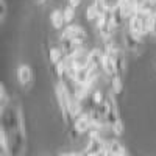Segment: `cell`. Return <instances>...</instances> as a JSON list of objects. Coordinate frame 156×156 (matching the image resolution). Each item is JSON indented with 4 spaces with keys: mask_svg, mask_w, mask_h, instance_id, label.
Returning <instances> with one entry per match:
<instances>
[{
    "mask_svg": "<svg viewBox=\"0 0 156 156\" xmlns=\"http://www.w3.org/2000/svg\"><path fill=\"white\" fill-rule=\"evenodd\" d=\"M111 92L114 95H120L123 92V80H122V76L119 75H115L112 76V81H111Z\"/></svg>",
    "mask_w": 156,
    "mask_h": 156,
    "instance_id": "obj_18",
    "label": "cell"
},
{
    "mask_svg": "<svg viewBox=\"0 0 156 156\" xmlns=\"http://www.w3.org/2000/svg\"><path fill=\"white\" fill-rule=\"evenodd\" d=\"M9 105V95H8V90L5 87V84H0V111L6 109Z\"/></svg>",
    "mask_w": 156,
    "mask_h": 156,
    "instance_id": "obj_19",
    "label": "cell"
},
{
    "mask_svg": "<svg viewBox=\"0 0 156 156\" xmlns=\"http://www.w3.org/2000/svg\"><path fill=\"white\" fill-rule=\"evenodd\" d=\"M62 33H66L72 41L78 45V47H81L86 44L87 41V33L84 31L83 27H80V25H75V23H69L66 28L62 30Z\"/></svg>",
    "mask_w": 156,
    "mask_h": 156,
    "instance_id": "obj_4",
    "label": "cell"
},
{
    "mask_svg": "<svg viewBox=\"0 0 156 156\" xmlns=\"http://www.w3.org/2000/svg\"><path fill=\"white\" fill-rule=\"evenodd\" d=\"M56 100H58V105H59V109H61V114H62V120L66 122L67 125H70L72 122V114H70V101H72V94L67 87V83L64 80H59L56 83Z\"/></svg>",
    "mask_w": 156,
    "mask_h": 156,
    "instance_id": "obj_2",
    "label": "cell"
},
{
    "mask_svg": "<svg viewBox=\"0 0 156 156\" xmlns=\"http://www.w3.org/2000/svg\"><path fill=\"white\" fill-rule=\"evenodd\" d=\"M81 2H83V0H69V5L73 6V8H78L81 5Z\"/></svg>",
    "mask_w": 156,
    "mask_h": 156,
    "instance_id": "obj_24",
    "label": "cell"
},
{
    "mask_svg": "<svg viewBox=\"0 0 156 156\" xmlns=\"http://www.w3.org/2000/svg\"><path fill=\"white\" fill-rule=\"evenodd\" d=\"M86 19L87 20H97L98 19V16H100V12H98V9H97V6L92 3V5H89L87 8H86Z\"/></svg>",
    "mask_w": 156,
    "mask_h": 156,
    "instance_id": "obj_21",
    "label": "cell"
},
{
    "mask_svg": "<svg viewBox=\"0 0 156 156\" xmlns=\"http://www.w3.org/2000/svg\"><path fill=\"white\" fill-rule=\"evenodd\" d=\"M75 9H76V8H73V6H70V5H67L66 8L62 9L64 19H66V23H72V20L75 19Z\"/></svg>",
    "mask_w": 156,
    "mask_h": 156,
    "instance_id": "obj_22",
    "label": "cell"
},
{
    "mask_svg": "<svg viewBox=\"0 0 156 156\" xmlns=\"http://www.w3.org/2000/svg\"><path fill=\"white\" fill-rule=\"evenodd\" d=\"M17 81L22 87H28L31 83H33V70L28 64H20L17 67Z\"/></svg>",
    "mask_w": 156,
    "mask_h": 156,
    "instance_id": "obj_8",
    "label": "cell"
},
{
    "mask_svg": "<svg viewBox=\"0 0 156 156\" xmlns=\"http://www.w3.org/2000/svg\"><path fill=\"white\" fill-rule=\"evenodd\" d=\"M92 119H90L89 112H83L81 115H78L75 119V123H73V129L80 134H84V133H89L92 129Z\"/></svg>",
    "mask_w": 156,
    "mask_h": 156,
    "instance_id": "obj_7",
    "label": "cell"
},
{
    "mask_svg": "<svg viewBox=\"0 0 156 156\" xmlns=\"http://www.w3.org/2000/svg\"><path fill=\"white\" fill-rule=\"evenodd\" d=\"M55 70H56V75L61 78V80L69 78V72H70V61H69V58L66 56L62 61L55 64Z\"/></svg>",
    "mask_w": 156,
    "mask_h": 156,
    "instance_id": "obj_13",
    "label": "cell"
},
{
    "mask_svg": "<svg viewBox=\"0 0 156 156\" xmlns=\"http://www.w3.org/2000/svg\"><path fill=\"white\" fill-rule=\"evenodd\" d=\"M117 2H119V0H109V5H115Z\"/></svg>",
    "mask_w": 156,
    "mask_h": 156,
    "instance_id": "obj_27",
    "label": "cell"
},
{
    "mask_svg": "<svg viewBox=\"0 0 156 156\" xmlns=\"http://www.w3.org/2000/svg\"><path fill=\"white\" fill-rule=\"evenodd\" d=\"M48 56H50V61L53 64H58L59 61H62L64 58H66V53L62 51L61 47H51L48 50Z\"/></svg>",
    "mask_w": 156,
    "mask_h": 156,
    "instance_id": "obj_17",
    "label": "cell"
},
{
    "mask_svg": "<svg viewBox=\"0 0 156 156\" xmlns=\"http://www.w3.org/2000/svg\"><path fill=\"white\" fill-rule=\"evenodd\" d=\"M117 5H119V9L122 12L123 19H129L133 14H136V3L131 2V0H119L117 2Z\"/></svg>",
    "mask_w": 156,
    "mask_h": 156,
    "instance_id": "obj_12",
    "label": "cell"
},
{
    "mask_svg": "<svg viewBox=\"0 0 156 156\" xmlns=\"http://www.w3.org/2000/svg\"><path fill=\"white\" fill-rule=\"evenodd\" d=\"M59 47L62 48V51L66 53V56H72L75 51H76V48H78V45L72 41V39L66 34V33H61L59 34ZM83 47V45H81Z\"/></svg>",
    "mask_w": 156,
    "mask_h": 156,
    "instance_id": "obj_10",
    "label": "cell"
},
{
    "mask_svg": "<svg viewBox=\"0 0 156 156\" xmlns=\"http://www.w3.org/2000/svg\"><path fill=\"white\" fill-rule=\"evenodd\" d=\"M6 12H8V8H6V0H0V22H5L6 19Z\"/></svg>",
    "mask_w": 156,
    "mask_h": 156,
    "instance_id": "obj_23",
    "label": "cell"
},
{
    "mask_svg": "<svg viewBox=\"0 0 156 156\" xmlns=\"http://www.w3.org/2000/svg\"><path fill=\"white\" fill-rule=\"evenodd\" d=\"M70 114L73 119H76L78 115L83 114V100L75 97L73 94H72V101H70Z\"/></svg>",
    "mask_w": 156,
    "mask_h": 156,
    "instance_id": "obj_16",
    "label": "cell"
},
{
    "mask_svg": "<svg viewBox=\"0 0 156 156\" xmlns=\"http://www.w3.org/2000/svg\"><path fill=\"white\" fill-rule=\"evenodd\" d=\"M90 100H92V105L103 106V103H105V100H106V95L103 94L100 89H95L94 92H92V95H90Z\"/></svg>",
    "mask_w": 156,
    "mask_h": 156,
    "instance_id": "obj_20",
    "label": "cell"
},
{
    "mask_svg": "<svg viewBox=\"0 0 156 156\" xmlns=\"http://www.w3.org/2000/svg\"><path fill=\"white\" fill-rule=\"evenodd\" d=\"M59 156H81V153H66V154H59Z\"/></svg>",
    "mask_w": 156,
    "mask_h": 156,
    "instance_id": "obj_25",
    "label": "cell"
},
{
    "mask_svg": "<svg viewBox=\"0 0 156 156\" xmlns=\"http://www.w3.org/2000/svg\"><path fill=\"white\" fill-rule=\"evenodd\" d=\"M144 25H145V14L136 11V14H133L129 17V23H128V31H131L134 36L142 37L145 34L144 31Z\"/></svg>",
    "mask_w": 156,
    "mask_h": 156,
    "instance_id": "obj_5",
    "label": "cell"
},
{
    "mask_svg": "<svg viewBox=\"0 0 156 156\" xmlns=\"http://www.w3.org/2000/svg\"><path fill=\"white\" fill-rule=\"evenodd\" d=\"M105 150L108 153V156H117V154H120L123 151H126L122 144L119 140H115V139H111V140H106V144H105Z\"/></svg>",
    "mask_w": 156,
    "mask_h": 156,
    "instance_id": "obj_14",
    "label": "cell"
},
{
    "mask_svg": "<svg viewBox=\"0 0 156 156\" xmlns=\"http://www.w3.org/2000/svg\"><path fill=\"white\" fill-rule=\"evenodd\" d=\"M34 2H36L37 5H45V3L48 2V0H34Z\"/></svg>",
    "mask_w": 156,
    "mask_h": 156,
    "instance_id": "obj_26",
    "label": "cell"
},
{
    "mask_svg": "<svg viewBox=\"0 0 156 156\" xmlns=\"http://www.w3.org/2000/svg\"><path fill=\"white\" fill-rule=\"evenodd\" d=\"M2 112V128L8 136L9 156H20L25 147V126L22 119V111L19 106H9Z\"/></svg>",
    "mask_w": 156,
    "mask_h": 156,
    "instance_id": "obj_1",
    "label": "cell"
},
{
    "mask_svg": "<svg viewBox=\"0 0 156 156\" xmlns=\"http://www.w3.org/2000/svg\"><path fill=\"white\" fill-rule=\"evenodd\" d=\"M105 51V50H103ZM103 73L106 76H115L117 75V67H115V59L112 55H109L108 51H105V56H103Z\"/></svg>",
    "mask_w": 156,
    "mask_h": 156,
    "instance_id": "obj_11",
    "label": "cell"
},
{
    "mask_svg": "<svg viewBox=\"0 0 156 156\" xmlns=\"http://www.w3.org/2000/svg\"><path fill=\"white\" fill-rule=\"evenodd\" d=\"M0 156H9L8 153H5V151H2V154H0Z\"/></svg>",
    "mask_w": 156,
    "mask_h": 156,
    "instance_id": "obj_28",
    "label": "cell"
},
{
    "mask_svg": "<svg viewBox=\"0 0 156 156\" xmlns=\"http://www.w3.org/2000/svg\"><path fill=\"white\" fill-rule=\"evenodd\" d=\"M50 22L53 25V28L56 30H61L64 27V23H66V19H64V12L61 9H55L53 12L50 14Z\"/></svg>",
    "mask_w": 156,
    "mask_h": 156,
    "instance_id": "obj_15",
    "label": "cell"
},
{
    "mask_svg": "<svg viewBox=\"0 0 156 156\" xmlns=\"http://www.w3.org/2000/svg\"><path fill=\"white\" fill-rule=\"evenodd\" d=\"M123 45L128 51H133V53H139L144 48V39L134 36L131 31H126L123 36Z\"/></svg>",
    "mask_w": 156,
    "mask_h": 156,
    "instance_id": "obj_6",
    "label": "cell"
},
{
    "mask_svg": "<svg viewBox=\"0 0 156 156\" xmlns=\"http://www.w3.org/2000/svg\"><path fill=\"white\" fill-rule=\"evenodd\" d=\"M103 56H105V51L100 48H92L89 51L87 56V66H90L95 72L100 73V70H103Z\"/></svg>",
    "mask_w": 156,
    "mask_h": 156,
    "instance_id": "obj_9",
    "label": "cell"
},
{
    "mask_svg": "<svg viewBox=\"0 0 156 156\" xmlns=\"http://www.w3.org/2000/svg\"><path fill=\"white\" fill-rule=\"evenodd\" d=\"M103 109H105L106 122H108L109 128H112L114 125L122 122L120 114H119V106H117V100H115V95L112 92L106 94V100H105V103H103Z\"/></svg>",
    "mask_w": 156,
    "mask_h": 156,
    "instance_id": "obj_3",
    "label": "cell"
},
{
    "mask_svg": "<svg viewBox=\"0 0 156 156\" xmlns=\"http://www.w3.org/2000/svg\"><path fill=\"white\" fill-rule=\"evenodd\" d=\"M117 156H126V151H123V153H120V154H117Z\"/></svg>",
    "mask_w": 156,
    "mask_h": 156,
    "instance_id": "obj_29",
    "label": "cell"
}]
</instances>
